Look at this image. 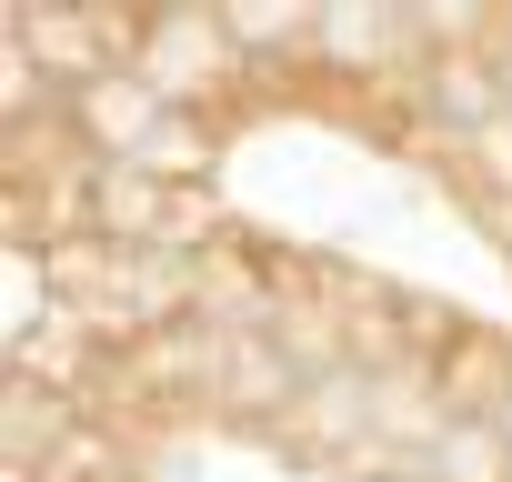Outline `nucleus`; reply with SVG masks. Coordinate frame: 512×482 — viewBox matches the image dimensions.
Segmentation results:
<instances>
[{
  "instance_id": "obj_1",
  "label": "nucleus",
  "mask_w": 512,
  "mask_h": 482,
  "mask_svg": "<svg viewBox=\"0 0 512 482\" xmlns=\"http://www.w3.org/2000/svg\"><path fill=\"white\" fill-rule=\"evenodd\" d=\"M241 41H231V21H211V11H161L151 21V51H141V81L171 101V111H201L211 91H231L241 81Z\"/></svg>"
},
{
  "instance_id": "obj_2",
  "label": "nucleus",
  "mask_w": 512,
  "mask_h": 482,
  "mask_svg": "<svg viewBox=\"0 0 512 482\" xmlns=\"http://www.w3.org/2000/svg\"><path fill=\"white\" fill-rule=\"evenodd\" d=\"M312 51H322V71H402L412 61V31L392 11H322L312 21Z\"/></svg>"
},
{
  "instance_id": "obj_3",
  "label": "nucleus",
  "mask_w": 512,
  "mask_h": 482,
  "mask_svg": "<svg viewBox=\"0 0 512 482\" xmlns=\"http://www.w3.org/2000/svg\"><path fill=\"white\" fill-rule=\"evenodd\" d=\"M422 472L432 482H512V442L492 432V412H452L442 442L422 452Z\"/></svg>"
},
{
  "instance_id": "obj_4",
  "label": "nucleus",
  "mask_w": 512,
  "mask_h": 482,
  "mask_svg": "<svg viewBox=\"0 0 512 482\" xmlns=\"http://www.w3.org/2000/svg\"><path fill=\"white\" fill-rule=\"evenodd\" d=\"M492 432H502V442H512V382H502V402H492Z\"/></svg>"
}]
</instances>
